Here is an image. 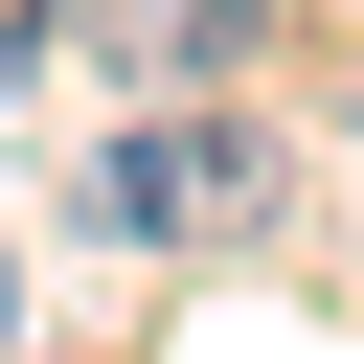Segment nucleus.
<instances>
[{
  "instance_id": "f03ea898",
  "label": "nucleus",
  "mask_w": 364,
  "mask_h": 364,
  "mask_svg": "<svg viewBox=\"0 0 364 364\" xmlns=\"http://www.w3.org/2000/svg\"><path fill=\"white\" fill-rule=\"evenodd\" d=\"M273 0H136V68H250Z\"/></svg>"
},
{
  "instance_id": "7ed1b4c3",
  "label": "nucleus",
  "mask_w": 364,
  "mask_h": 364,
  "mask_svg": "<svg viewBox=\"0 0 364 364\" xmlns=\"http://www.w3.org/2000/svg\"><path fill=\"white\" fill-rule=\"evenodd\" d=\"M23 68H46V0H0V91H23Z\"/></svg>"
},
{
  "instance_id": "20e7f679",
  "label": "nucleus",
  "mask_w": 364,
  "mask_h": 364,
  "mask_svg": "<svg viewBox=\"0 0 364 364\" xmlns=\"http://www.w3.org/2000/svg\"><path fill=\"white\" fill-rule=\"evenodd\" d=\"M0 318H23V296H0Z\"/></svg>"
},
{
  "instance_id": "f257e3e1",
  "label": "nucleus",
  "mask_w": 364,
  "mask_h": 364,
  "mask_svg": "<svg viewBox=\"0 0 364 364\" xmlns=\"http://www.w3.org/2000/svg\"><path fill=\"white\" fill-rule=\"evenodd\" d=\"M91 205H114V228H136V250H228V228H250V205H273V159H250V136H228V114H205V136H182V114H159V136H114V182H91Z\"/></svg>"
}]
</instances>
